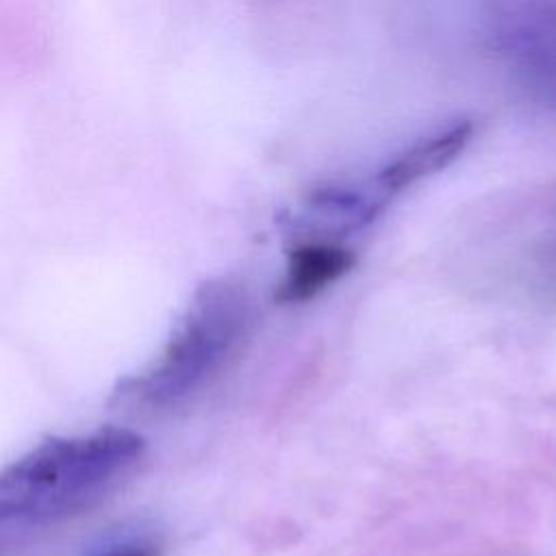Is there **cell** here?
<instances>
[{"mask_svg":"<svg viewBox=\"0 0 556 556\" xmlns=\"http://www.w3.org/2000/svg\"><path fill=\"white\" fill-rule=\"evenodd\" d=\"M126 428L54 437L0 469V523H48L102 500L141 458Z\"/></svg>","mask_w":556,"mask_h":556,"instance_id":"1","label":"cell"},{"mask_svg":"<svg viewBox=\"0 0 556 556\" xmlns=\"http://www.w3.org/2000/svg\"><path fill=\"white\" fill-rule=\"evenodd\" d=\"M248 298L226 278L204 282L156 358L119 380L111 402L159 408L195 391L228 356L248 321Z\"/></svg>","mask_w":556,"mask_h":556,"instance_id":"2","label":"cell"},{"mask_svg":"<svg viewBox=\"0 0 556 556\" xmlns=\"http://www.w3.org/2000/svg\"><path fill=\"white\" fill-rule=\"evenodd\" d=\"M471 135H473V126L469 122H456L415 141L413 146L402 150L397 156H393L376 174L369 191L384 204L389 195L410 187L413 182L452 163L471 141Z\"/></svg>","mask_w":556,"mask_h":556,"instance_id":"3","label":"cell"},{"mask_svg":"<svg viewBox=\"0 0 556 556\" xmlns=\"http://www.w3.org/2000/svg\"><path fill=\"white\" fill-rule=\"evenodd\" d=\"M354 254L334 241H304L289 252L285 278L276 289V302L298 304L315 298L328 285L345 276Z\"/></svg>","mask_w":556,"mask_h":556,"instance_id":"4","label":"cell"},{"mask_svg":"<svg viewBox=\"0 0 556 556\" xmlns=\"http://www.w3.org/2000/svg\"><path fill=\"white\" fill-rule=\"evenodd\" d=\"M98 556H161V549L154 543H143V541H135V543H124V545H115Z\"/></svg>","mask_w":556,"mask_h":556,"instance_id":"5","label":"cell"}]
</instances>
